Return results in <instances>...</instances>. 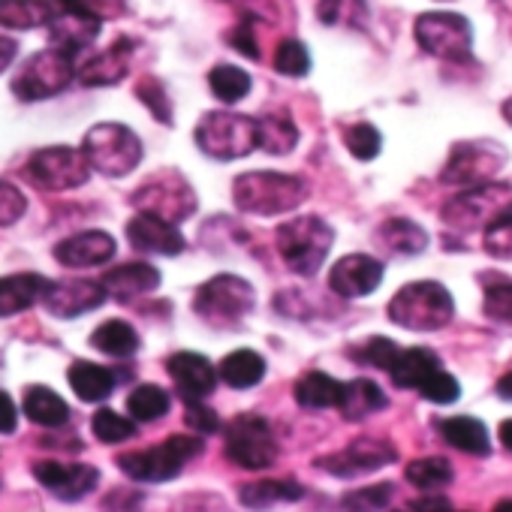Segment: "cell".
I'll return each instance as SVG.
<instances>
[{"label": "cell", "instance_id": "cell-36", "mask_svg": "<svg viewBox=\"0 0 512 512\" xmlns=\"http://www.w3.org/2000/svg\"><path fill=\"white\" fill-rule=\"evenodd\" d=\"M139 335L130 323L124 320H109L103 323L94 335H91V347H97L100 353L106 356H115V359H127V356H136L139 350Z\"/></svg>", "mask_w": 512, "mask_h": 512}, {"label": "cell", "instance_id": "cell-12", "mask_svg": "<svg viewBox=\"0 0 512 512\" xmlns=\"http://www.w3.org/2000/svg\"><path fill=\"white\" fill-rule=\"evenodd\" d=\"M416 43L449 64H470L473 58V28L458 13H425L416 19Z\"/></svg>", "mask_w": 512, "mask_h": 512}, {"label": "cell", "instance_id": "cell-45", "mask_svg": "<svg viewBox=\"0 0 512 512\" xmlns=\"http://www.w3.org/2000/svg\"><path fill=\"white\" fill-rule=\"evenodd\" d=\"M91 425H94L97 440H103V443H124V440H130L136 434V428H133L130 419H124L121 413L106 410V407L94 413V422Z\"/></svg>", "mask_w": 512, "mask_h": 512}, {"label": "cell", "instance_id": "cell-11", "mask_svg": "<svg viewBox=\"0 0 512 512\" xmlns=\"http://www.w3.org/2000/svg\"><path fill=\"white\" fill-rule=\"evenodd\" d=\"M133 205L145 214H154V217H163L169 223H181L187 220L199 199L193 193V187L187 184V178L175 169H163V172H154L148 181H142L133 193Z\"/></svg>", "mask_w": 512, "mask_h": 512}, {"label": "cell", "instance_id": "cell-23", "mask_svg": "<svg viewBox=\"0 0 512 512\" xmlns=\"http://www.w3.org/2000/svg\"><path fill=\"white\" fill-rule=\"evenodd\" d=\"M130 55H133V40L118 37L106 52H100L97 58H91L88 64H82L76 70V79L82 85H91V88L118 85L127 76V70H130Z\"/></svg>", "mask_w": 512, "mask_h": 512}, {"label": "cell", "instance_id": "cell-55", "mask_svg": "<svg viewBox=\"0 0 512 512\" xmlns=\"http://www.w3.org/2000/svg\"><path fill=\"white\" fill-rule=\"evenodd\" d=\"M407 506H410V509H449L452 503H449V497H440V494H434V497L410 500Z\"/></svg>", "mask_w": 512, "mask_h": 512}, {"label": "cell", "instance_id": "cell-14", "mask_svg": "<svg viewBox=\"0 0 512 512\" xmlns=\"http://www.w3.org/2000/svg\"><path fill=\"white\" fill-rule=\"evenodd\" d=\"M28 175L43 190H73L82 187L91 175V166L82 154V148H43L28 160Z\"/></svg>", "mask_w": 512, "mask_h": 512}, {"label": "cell", "instance_id": "cell-41", "mask_svg": "<svg viewBox=\"0 0 512 512\" xmlns=\"http://www.w3.org/2000/svg\"><path fill=\"white\" fill-rule=\"evenodd\" d=\"M169 407H172L169 395L154 383H145V386L133 389V395L127 398V410H130V416L136 422H157V419H163L169 413Z\"/></svg>", "mask_w": 512, "mask_h": 512}, {"label": "cell", "instance_id": "cell-60", "mask_svg": "<svg viewBox=\"0 0 512 512\" xmlns=\"http://www.w3.org/2000/svg\"><path fill=\"white\" fill-rule=\"evenodd\" d=\"M494 509H512V500H497Z\"/></svg>", "mask_w": 512, "mask_h": 512}, {"label": "cell", "instance_id": "cell-10", "mask_svg": "<svg viewBox=\"0 0 512 512\" xmlns=\"http://www.w3.org/2000/svg\"><path fill=\"white\" fill-rule=\"evenodd\" d=\"M256 305V293L247 281L235 278V275H217L211 281H205L196 290L193 299V311L211 323V326H235L241 323Z\"/></svg>", "mask_w": 512, "mask_h": 512}, {"label": "cell", "instance_id": "cell-37", "mask_svg": "<svg viewBox=\"0 0 512 512\" xmlns=\"http://www.w3.org/2000/svg\"><path fill=\"white\" fill-rule=\"evenodd\" d=\"M407 482L419 491H443L446 485H452L455 473H452V464L449 458H440V455H428V458H416L407 464Z\"/></svg>", "mask_w": 512, "mask_h": 512}, {"label": "cell", "instance_id": "cell-44", "mask_svg": "<svg viewBox=\"0 0 512 512\" xmlns=\"http://www.w3.org/2000/svg\"><path fill=\"white\" fill-rule=\"evenodd\" d=\"M416 392H419L425 401H431V404H455V401L461 398L458 380H455L449 371H443V368H437L434 374H428L425 383H422Z\"/></svg>", "mask_w": 512, "mask_h": 512}, {"label": "cell", "instance_id": "cell-43", "mask_svg": "<svg viewBox=\"0 0 512 512\" xmlns=\"http://www.w3.org/2000/svg\"><path fill=\"white\" fill-rule=\"evenodd\" d=\"M275 70L281 76H290V79H299V76H308L311 70V55L305 49V43L299 40H284L275 52Z\"/></svg>", "mask_w": 512, "mask_h": 512}, {"label": "cell", "instance_id": "cell-16", "mask_svg": "<svg viewBox=\"0 0 512 512\" xmlns=\"http://www.w3.org/2000/svg\"><path fill=\"white\" fill-rule=\"evenodd\" d=\"M40 302L52 317L73 320L106 302V290L100 281H46Z\"/></svg>", "mask_w": 512, "mask_h": 512}, {"label": "cell", "instance_id": "cell-21", "mask_svg": "<svg viewBox=\"0 0 512 512\" xmlns=\"http://www.w3.org/2000/svg\"><path fill=\"white\" fill-rule=\"evenodd\" d=\"M166 371L169 377L175 380L178 392L184 401H193V398H208L214 389H217V368L199 356V353H175L166 359Z\"/></svg>", "mask_w": 512, "mask_h": 512}, {"label": "cell", "instance_id": "cell-53", "mask_svg": "<svg viewBox=\"0 0 512 512\" xmlns=\"http://www.w3.org/2000/svg\"><path fill=\"white\" fill-rule=\"evenodd\" d=\"M16 419H19V413H16L13 398L7 392H0V434H13L16 431Z\"/></svg>", "mask_w": 512, "mask_h": 512}, {"label": "cell", "instance_id": "cell-4", "mask_svg": "<svg viewBox=\"0 0 512 512\" xmlns=\"http://www.w3.org/2000/svg\"><path fill=\"white\" fill-rule=\"evenodd\" d=\"M509 211H512V184L494 178V181H485L476 187H464L458 196H452L443 205L440 220L452 232L464 235V232L488 229L494 220H500Z\"/></svg>", "mask_w": 512, "mask_h": 512}, {"label": "cell", "instance_id": "cell-25", "mask_svg": "<svg viewBox=\"0 0 512 512\" xmlns=\"http://www.w3.org/2000/svg\"><path fill=\"white\" fill-rule=\"evenodd\" d=\"M437 368H443V365L434 350L410 347V350H398L395 362L389 365V374L398 389H419L425 383V377L434 374Z\"/></svg>", "mask_w": 512, "mask_h": 512}, {"label": "cell", "instance_id": "cell-18", "mask_svg": "<svg viewBox=\"0 0 512 512\" xmlns=\"http://www.w3.org/2000/svg\"><path fill=\"white\" fill-rule=\"evenodd\" d=\"M383 284V263L365 253H350L332 266L329 272V287L341 299H362L371 296Z\"/></svg>", "mask_w": 512, "mask_h": 512}, {"label": "cell", "instance_id": "cell-46", "mask_svg": "<svg viewBox=\"0 0 512 512\" xmlns=\"http://www.w3.org/2000/svg\"><path fill=\"white\" fill-rule=\"evenodd\" d=\"M482 247L494 260H512V211L482 229Z\"/></svg>", "mask_w": 512, "mask_h": 512}, {"label": "cell", "instance_id": "cell-49", "mask_svg": "<svg viewBox=\"0 0 512 512\" xmlns=\"http://www.w3.org/2000/svg\"><path fill=\"white\" fill-rule=\"evenodd\" d=\"M398 350H401V347H398L395 341H389V338H368V341L359 347L356 359L365 362V365H371V368L389 371V365L395 362Z\"/></svg>", "mask_w": 512, "mask_h": 512}, {"label": "cell", "instance_id": "cell-39", "mask_svg": "<svg viewBox=\"0 0 512 512\" xmlns=\"http://www.w3.org/2000/svg\"><path fill=\"white\" fill-rule=\"evenodd\" d=\"M208 85H211V94L220 103H238V100H244L250 94V76L241 67H232V64H217L208 73Z\"/></svg>", "mask_w": 512, "mask_h": 512}, {"label": "cell", "instance_id": "cell-20", "mask_svg": "<svg viewBox=\"0 0 512 512\" xmlns=\"http://www.w3.org/2000/svg\"><path fill=\"white\" fill-rule=\"evenodd\" d=\"M127 241L139 250V253H160V256H178L184 250V238L175 229V223L145 214L139 211L130 223H127Z\"/></svg>", "mask_w": 512, "mask_h": 512}, {"label": "cell", "instance_id": "cell-15", "mask_svg": "<svg viewBox=\"0 0 512 512\" xmlns=\"http://www.w3.org/2000/svg\"><path fill=\"white\" fill-rule=\"evenodd\" d=\"M395 458H398V452L392 449V443L377 440V437H359V440H353L347 449L320 458L317 467L329 470L332 476L350 479V476H362V473L380 470V467L392 464Z\"/></svg>", "mask_w": 512, "mask_h": 512}, {"label": "cell", "instance_id": "cell-59", "mask_svg": "<svg viewBox=\"0 0 512 512\" xmlns=\"http://www.w3.org/2000/svg\"><path fill=\"white\" fill-rule=\"evenodd\" d=\"M61 7H85V0H55Z\"/></svg>", "mask_w": 512, "mask_h": 512}, {"label": "cell", "instance_id": "cell-5", "mask_svg": "<svg viewBox=\"0 0 512 512\" xmlns=\"http://www.w3.org/2000/svg\"><path fill=\"white\" fill-rule=\"evenodd\" d=\"M82 154L88 166L106 178H124L130 175L142 160V142L139 136L124 124H97L88 130L82 142Z\"/></svg>", "mask_w": 512, "mask_h": 512}, {"label": "cell", "instance_id": "cell-17", "mask_svg": "<svg viewBox=\"0 0 512 512\" xmlns=\"http://www.w3.org/2000/svg\"><path fill=\"white\" fill-rule=\"evenodd\" d=\"M34 476L43 488H49L61 500H82L100 482L97 467L76 464V461H37Z\"/></svg>", "mask_w": 512, "mask_h": 512}, {"label": "cell", "instance_id": "cell-54", "mask_svg": "<svg viewBox=\"0 0 512 512\" xmlns=\"http://www.w3.org/2000/svg\"><path fill=\"white\" fill-rule=\"evenodd\" d=\"M16 55H19V43L10 37H0V73L16 61Z\"/></svg>", "mask_w": 512, "mask_h": 512}, {"label": "cell", "instance_id": "cell-24", "mask_svg": "<svg viewBox=\"0 0 512 512\" xmlns=\"http://www.w3.org/2000/svg\"><path fill=\"white\" fill-rule=\"evenodd\" d=\"M100 284H103L106 296H112L118 302H130L145 293H154L160 287V272L148 263H127V266H118L109 275H103Z\"/></svg>", "mask_w": 512, "mask_h": 512}, {"label": "cell", "instance_id": "cell-50", "mask_svg": "<svg viewBox=\"0 0 512 512\" xmlns=\"http://www.w3.org/2000/svg\"><path fill=\"white\" fill-rule=\"evenodd\" d=\"M28 211V199L16 184L0 181V226H13Z\"/></svg>", "mask_w": 512, "mask_h": 512}, {"label": "cell", "instance_id": "cell-9", "mask_svg": "<svg viewBox=\"0 0 512 512\" xmlns=\"http://www.w3.org/2000/svg\"><path fill=\"white\" fill-rule=\"evenodd\" d=\"M73 52L55 46V49H43L37 55L28 58V64L16 73L13 79V94L19 100H46L61 94L73 79H76V64H73Z\"/></svg>", "mask_w": 512, "mask_h": 512}, {"label": "cell", "instance_id": "cell-31", "mask_svg": "<svg viewBox=\"0 0 512 512\" xmlns=\"http://www.w3.org/2000/svg\"><path fill=\"white\" fill-rule=\"evenodd\" d=\"M389 401H386V392L374 383V380H353V383H344V392H341V413L344 419L350 422H359L377 410H383Z\"/></svg>", "mask_w": 512, "mask_h": 512}, {"label": "cell", "instance_id": "cell-34", "mask_svg": "<svg viewBox=\"0 0 512 512\" xmlns=\"http://www.w3.org/2000/svg\"><path fill=\"white\" fill-rule=\"evenodd\" d=\"M55 10L46 0H0V25L10 31H34L49 25Z\"/></svg>", "mask_w": 512, "mask_h": 512}, {"label": "cell", "instance_id": "cell-58", "mask_svg": "<svg viewBox=\"0 0 512 512\" xmlns=\"http://www.w3.org/2000/svg\"><path fill=\"white\" fill-rule=\"evenodd\" d=\"M500 112H503V121H506V124L512 127V97H509V100H503Z\"/></svg>", "mask_w": 512, "mask_h": 512}, {"label": "cell", "instance_id": "cell-56", "mask_svg": "<svg viewBox=\"0 0 512 512\" xmlns=\"http://www.w3.org/2000/svg\"><path fill=\"white\" fill-rule=\"evenodd\" d=\"M497 395H500L503 401H512V371L503 374V377L497 380Z\"/></svg>", "mask_w": 512, "mask_h": 512}, {"label": "cell", "instance_id": "cell-35", "mask_svg": "<svg viewBox=\"0 0 512 512\" xmlns=\"http://www.w3.org/2000/svg\"><path fill=\"white\" fill-rule=\"evenodd\" d=\"M344 392V383H338L335 377L323 374V371H311L296 383V401L305 410H329L338 407Z\"/></svg>", "mask_w": 512, "mask_h": 512}, {"label": "cell", "instance_id": "cell-57", "mask_svg": "<svg viewBox=\"0 0 512 512\" xmlns=\"http://www.w3.org/2000/svg\"><path fill=\"white\" fill-rule=\"evenodd\" d=\"M500 443H503V449L512 452V419H506V422L500 425Z\"/></svg>", "mask_w": 512, "mask_h": 512}, {"label": "cell", "instance_id": "cell-42", "mask_svg": "<svg viewBox=\"0 0 512 512\" xmlns=\"http://www.w3.org/2000/svg\"><path fill=\"white\" fill-rule=\"evenodd\" d=\"M344 145H347V151L356 157V160H374L377 154H380V148H383V136H380V130L374 127V124H353L347 133H344Z\"/></svg>", "mask_w": 512, "mask_h": 512}, {"label": "cell", "instance_id": "cell-30", "mask_svg": "<svg viewBox=\"0 0 512 512\" xmlns=\"http://www.w3.org/2000/svg\"><path fill=\"white\" fill-rule=\"evenodd\" d=\"M46 281L40 275H13L0 278V317H13L40 302Z\"/></svg>", "mask_w": 512, "mask_h": 512}, {"label": "cell", "instance_id": "cell-19", "mask_svg": "<svg viewBox=\"0 0 512 512\" xmlns=\"http://www.w3.org/2000/svg\"><path fill=\"white\" fill-rule=\"evenodd\" d=\"M112 256H115V238L103 229L70 235L55 247V260L64 269H94V266L109 263Z\"/></svg>", "mask_w": 512, "mask_h": 512}, {"label": "cell", "instance_id": "cell-52", "mask_svg": "<svg viewBox=\"0 0 512 512\" xmlns=\"http://www.w3.org/2000/svg\"><path fill=\"white\" fill-rule=\"evenodd\" d=\"M187 425L202 434H211V431H217V416H214V410H208L202 404V398H193V401H187Z\"/></svg>", "mask_w": 512, "mask_h": 512}, {"label": "cell", "instance_id": "cell-7", "mask_svg": "<svg viewBox=\"0 0 512 512\" xmlns=\"http://www.w3.org/2000/svg\"><path fill=\"white\" fill-rule=\"evenodd\" d=\"M202 452L199 437H169L160 446H151L148 452H127L118 455V467L136 479V482H169L175 479L187 461H193Z\"/></svg>", "mask_w": 512, "mask_h": 512}, {"label": "cell", "instance_id": "cell-26", "mask_svg": "<svg viewBox=\"0 0 512 512\" xmlns=\"http://www.w3.org/2000/svg\"><path fill=\"white\" fill-rule=\"evenodd\" d=\"M440 434L449 446L467 452V455H491V437H488V428L473 419V416H452V419H443L440 422Z\"/></svg>", "mask_w": 512, "mask_h": 512}, {"label": "cell", "instance_id": "cell-48", "mask_svg": "<svg viewBox=\"0 0 512 512\" xmlns=\"http://www.w3.org/2000/svg\"><path fill=\"white\" fill-rule=\"evenodd\" d=\"M392 494H395V488L389 482H380V485H368V488L347 494L341 500V506L344 509H386L392 503Z\"/></svg>", "mask_w": 512, "mask_h": 512}, {"label": "cell", "instance_id": "cell-22", "mask_svg": "<svg viewBox=\"0 0 512 512\" xmlns=\"http://www.w3.org/2000/svg\"><path fill=\"white\" fill-rule=\"evenodd\" d=\"M100 16H94L85 7H64V13H55L49 22L52 40L55 46L67 49V52H79L85 46H91L100 37Z\"/></svg>", "mask_w": 512, "mask_h": 512}, {"label": "cell", "instance_id": "cell-6", "mask_svg": "<svg viewBox=\"0 0 512 512\" xmlns=\"http://www.w3.org/2000/svg\"><path fill=\"white\" fill-rule=\"evenodd\" d=\"M202 154L214 160H238L256 148V118L238 112H208L193 130Z\"/></svg>", "mask_w": 512, "mask_h": 512}, {"label": "cell", "instance_id": "cell-33", "mask_svg": "<svg viewBox=\"0 0 512 512\" xmlns=\"http://www.w3.org/2000/svg\"><path fill=\"white\" fill-rule=\"evenodd\" d=\"M25 416L43 428H61L70 419V407L58 392L46 386H31L25 389Z\"/></svg>", "mask_w": 512, "mask_h": 512}, {"label": "cell", "instance_id": "cell-32", "mask_svg": "<svg viewBox=\"0 0 512 512\" xmlns=\"http://www.w3.org/2000/svg\"><path fill=\"white\" fill-rule=\"evenodd\" d=\"M70 386L82 401L97 404V401H106L112 395L115 374L103 365H94V362H76V365H70Z\"/></svg>", "mask_w": 512, "mask_h": 512}, {"label": "cell", "instance_id": "cell-51", "mask_svg": "<svg viewBox=\"0 0 512 512\" xmlns=\"http://www.w3.org/2000/svg\"><path fill=\"white\" fill-rule=\"evenodd\" d=\"M229 43H232L235 52H241V55H247V58H253V61L260 58V49H256V40H253V22H250V19H244V22H238V25L232 28Z\"/></svg>", "mask_w": 512, "mask_h": 512}, {"label": "cell", "instance_id": "cell-13", "mask_svg": "<svg viewBox=\"0 0 512 512\" xmlns=\"http://www.w3.org/2000/svg\"><path fill=\"white\" fill-rule=\"evenodd\" d=\"M223 443L226 458L244 470H269L278 458V443L269 422L253 413L235 416L223 431Z\"/></svg>", "mask_w": 512, "mask_h": 512}, {"label": "cell", "instance_id": "cell-3", "mask_svg": "<svg viewBox=\"0 0 512 512\" xmlns=\"http://www.w3.org/2000/svg\"><path fill=\"white\" fill-rule=\"evenodd\" d=\"M275 244H278V253L284 256L287 269H293L302 278H314L323 269L326 256L335 244V232L326 220L305 214L278 226Z\"/></svg>", "mask_w": 512, "mask_h": 512}, {"label": "cell", "instance_id": "cell-29", "mask_svg": "<svg viewBox=\"0 0 512 512\" xmlns=\"http://www.w3.org/2000/svg\"><path fill=\"white\" fill-rule=\"evenodd\" d=\"M217 377L229 386V389H250L266 377V359L253 350H232L220 368Z\"/></svg>", "mask_w": 512, "mask_h": 512}, {"label": "cell", "instance_id": "cell-27", "mask_svg": "<svg viewBox=\"0 0 512 512\" xmlns=\"http://www.w3.org/2000/svg\"><path fill=\"white\" fill-rule=\"evenodd\" d=\"M377 241L389 250V253H398V256H416L428 247V232L407 220V217H389L380 223L377 229Z\"/></svg>", "mask_w": 512, "mask_h": 512}, {"label": "cell", "instance_id": "cell-2", "mask_svg": "<svg viewBox=\"0 0 512 512\" xmlns=\"http://www.w3.org/2000/svg\"><path fill=\"white\" fill-rule=\"evenodd\" d=\"M455 317L452 293L437 281H413L389 302V320L410 332H437Z\"/></svg>", "mask_w": 512, "mask_h": 512}, {"label": "cell", "instance_id": "cell-40", "mask_svg": "<svg viewBox=\"0 0 512 512\" xmlns=\"http://www.w3.org/2000/svg\"><path fill=\"white\" fill-rule=\"evenodd\" d=\"M482 290H485V296H482L485 317L494 320V323L512 326V278H503V275L491 278V275H485Z\"/></svg>", "mask_w": 512, "mask_h": 512}, {"label": "cell", "instance_id": "cell-8", "mask_svg": "<svg viewBox=\"0 0 512 512\" xmlns=\"http://www.w3.org/2000/svg\"><path fill=\"white\" fill-rule=\"evenodd\" d=\"M509 154L494 139H467L449 151V160L440 172V184L446 187H476L494 181L506 166Z\"/></svg>", "mask_w": 512, "mask_h": 512}, {"label": "cell", "instance_id": "cell-47", "mask_svg": "<svg viewBox=\"0 0 512 512\" xmlns=\"http://www.w3.org/2000/svg\"><path fill=\"white\" fill-rule=\"evenodd\" d=\"M136 97L148 106V112L160 121V124H172V103L166 97V88L157 79H142L136 88Z\"/></svg>", "mask_w": 512, "mask_h": 512}, {"label": "cell", "instance_id": "cell-38", "mask_svg": "<svg viewBox=\"0 0 512 512\" xmlns=\"http://www.w3.org/2000/svg\"><path fill=\"white\" fill-rule=\"evenodd\" d=\"M305 488L290 479H260L241 488V503L244 506H269L278 500H299Z\"/></svg>", "mask_w": 512, "mask_h": 512}, {"label": "cell", "instance_id": "cell-28", "mask_svg": "<svg viewBox=\"0 0 512 512\" xmlns=\"http://www.w3.org/2000/svg\"><path fill=\"white\" fill-rule=\"evenodd\" d=\"M299 145V127L287 112H269L256 118V148L269 154H290Z\"/></svg>", "mask_w": 512, "mask_h": 512}, {"label": "cell", "instance_id": "cell-1", "mask_svg": "<svg viewBox=\"0 0 512 512\" xmlns=\"http://www.w3.org/2000/svg\"><path fill=\"white\" fill-rule=\"evenodd\" d=\"M308 184L299 175L287 172H244L232 184V199L238 211L275 217L284 211H293L305 202Z\"/></svg>", "mask_w": 512, "mask_h": 512}]
</instances>
